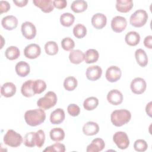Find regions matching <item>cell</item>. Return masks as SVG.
Listing matches in <instances>:
<instances>
[{"label": "cell", "mask_w": 152, "mask_h": 152, "mask_svg": "<svg viewBox=\"0 0 152 152\" xmlns=\"http://www.w3.org/2000/svg\"><path fill=\"white\" fill-rule=\"evenodd\" d=\"M125 40L127 45L131 46H134L139 43L140 41V36L137 32L131 31L125 35Z\"/></svg>", "instance_id": "cell-24"}, {"label": "cell", "mask_w": 152, "mask_h": 152, "mask_svg": "<svg viewBox=\"0 0 152 152\" xmlns=\"http://www.w3.org/2000/svg\"><path fill=\"white\" fill-rule=\"evenodd\" d=\"M107 23V18L102 13H96L91 18V24L96 29L103 28Z\"/></svg>", "instance_id": "cell-14"}, {"label": "cell", "mask_w": 152, "mask_h": 152, "mask_svg": "<svg viewBox=\"0 0 152 152\" xmlns=\"http://www.w3.org/2000/svg\"><path fill=\"white\" fill-rule=\"evenodd\" d=\"M16 93V86L11 82L4 83L1 87V94L5 97H11Z\"/></svg>", "instance_id": "cell-20"}, {"label": "cell", "mask_w": 152, "mask_h": 152, "mask_svg": "<svg viewBox=\"0 0 152 152\" xmlns=\"http://www.w3.org/2000/svg\"><path fill=\"white\" fill-rule=\"evenodd\" d=\"M131 90L135 94H141L143 93L147 87V84L144 79L137 77L131 83Z\"/></svg>", "instance_id": "cell-7"}, {"label": "cell", "mask_w": 152, "mask_h": 152, "mask_svg": "<svg viewBox=\"0 0 152 152\" xmlns=\"http://www.w3.org/2000/svg\"><path fill=\"white\" fill-rule=\"evenodd\" d=\"M61 46L66 51H71L75 47V43L71 38L65 37L61 41Z\"/></svg>", "instance_id": "cell-38"}, {"label": "cell", "mask_w": 152, "mask_h": 152, "mask_svg": "<svg viewBox=\"0 0 152 152\" xmlns=\"http://www.w3.org/2000/svg\"><path fill=\"white\" fill-rule=\"evenodd\" d=\"M148 20V14L144 10L135 11L130 17L129 23L135 27H141L144 26Z\"/></svg>", "instance_id": "cell-5"}, {"label": "cell", "mask_w": 152, "mask_h": 152, "mask_svg": "<svg viewBox=\"0 0 152 152\" xmlns=\"http://www.w3.org/2000/svg\"><path fill=\"white\" fill-rule=\"evenodd\" d=\"M102 74V69L98 65H93L88 67L86 69V77L90 81H96L99 80Z\"/></svg>", "instance_id": "cell-12"}, {"label": "cell", "mask_w": 152, "mask_h": 152, "mask_svg": "<svg viewBox=\"0 0 152 152\" xmlns=\"http://www.w3.org/2000/svg\"><path fill=\"white\" fill-rule=\"evenodd\" d=\"M135 57L138 64L142 67L145 66L148 64V57L146 52L142 49H138L135 52Z\"/></svg>", "instance_id": "cell-25"}, {"label": "cell", "mask_w": 152, "mask_h": 152, "mask_svg": "<svg viewBox=\"0 0 152 152\" xmlns=\"http://www.w3.org/2000/svg\"><path fill=\"white\" fill-rule=\"evenodd\" d=\"M105 143L103 139L97 138L91 141V142L87 146L86 151L87 152H99L104 149Z\"/></svg>", "instance_id": "cell-17"}, {"label": "cell", "mask_w": 152, "mask_h": 152, "mask_svg": "<svg viewBox=\"0 0 152 152\" xmlns=\"http://www.w3.org/2000/svg\"><path fill=\"white\" fill-rule=\"evenodd\" d=\"M33 3L45 13L50 12L54 8L53 1L51 0H33Z\"/></svg>", "instance_id": "cell-16"}, {"label": "cell", "mask_w": 152, "mask_h": 152, "mask_svg": "<svg viewBox=\"0 0 152 152\" xmlns=\"http://www.w3.org/2000/svg\"><path fill=\"white\" fill-rule=\"evenodd\" d=\"M134 148L137 151L143 152L147 150L148 148V144L145 140L138 139L135 141L134 144Z\"/></svg>", "instance_id": "cell-39"}, {"label": "cell", "mask_w": 152, "mask_h": 152, "mask_svg": "<svg viewBox=\"0 0 152 152\" xmlns=\"http://www.w3.org/2000/svg\"><path fill=\"white\" fill-rule=\"evenodd\" d=\"M5 57L11 61L17 59L20 55L19 49L14 46H9L5 52Z\"/></svg>", "instance_id": "cell-30"}, {"label": "cell", "mask_w": 152, "mask_h": 152, "mask_svg": "<svg viewBox=\"0 0 152 152\" xmlns=\"http://www.w3.org/2000/svg\"><path fill=\"white\" fill-rule=\"evenodd\" d=\"M122 75V72L121 69L117 66H109L106 71V78L107 80L110 83H114L118 81Z\"/></svg>", "instance_id": "cell-10"}, {"label": "cell", "mask_w": 152, "mask_h": 152, "mask_svg": "<svg viewBox=\"0 0 152 152\" xmlns=\"http://www.w3.org/2000/svg\"><path fill=\"white\" fill-rule=\"evenodd\" d=\"M113 141L117 147L121 149H126L129 145V140L125 132L118 131L113 136Z\"/></svg>", "instance_id": "cell-6"}, {"label": "cell", "mask_w": 152, "mask_h": 152, "mask_svg": "<svg viewBox=\"0 0 152 152\" xmlns=\"http://www.w3.org/2000/svg\"><path fill=\"white\" fill-rule=\"evenodd\" d=\"M10 9V4L8 1H0V14L8 12Z\"/></svg>", "instance_id": "cell-44"}, {"label": "cell", "mask_w": 152, "mask_h": 152, "mask_svg": "<svg viewBox=\"0 0 152 152\" xmlns=\"http://www.w3.org/2000/svg\"><path fill=\"white\" fill-rule=\"evenodd\" d=\"M69 59L74 64H79L84 60V53L79 49L72 50L69 53Z\"/></svg>", "instance_id": "cell-23"}, {"label": "cell", "mask_w": 152, "mask_h": 152, "mask_svg": "<svg viewBox=\"0 0 152 152\" xmlns=\"http://www.w3.org/2000/svg\"><path fill=\"white\" fill-rule=\"evenodd\" d=\"M67 111L69 115L72 116H77L80 113V108L75 104H70L67 107Z\"/></svg>", "instance_id": "cell-42"}, {"label": "cell", "mask_w": 152, "mask_h": 152, "mask_svg": "<svg viewBox=\"0 0 152 152\" xmlns=\"http://www.w3.org/2000/svg\"><path fill=\"white\" fill-rule=\"evenodd\" d=\"M46 119V113L42 109L28 110L25 112L24 119L27 125L36 126L42 124Z\"/></svg>", "instance_id": "cell-1"}, {"label": "cell", "mask_w": 152, "mask_h": 152, "mask_svg": "<svg viewBox=\"0 0 152 152\" xmlns=\"http://www.w3.org/2000/svg\"><path fill=\"white\" fill-rule=\"evenodd\" d=\"M24 144L28 147H33L36 145V132L27 133L24 138Z\"/></svg>", "instance_id": "cell-37"}, {"label": "cell", "mask_w": 152, "mask_h": 152, "mask_svg": "<svg viewBox=\"0 0 152 152\" xmlns=\"http://www.w3.org/2000/svg\"><path fill=\"white\" fill-rule=\"evenodd\" d=\"M87 2L83 0H77L72 2L71 5V10L75 13L85 11L87 8Z\"/></svg>", "instance_id": "cell-29"}, {"label": "cell", "mask_w": 152, "mask_h": 152, "mask_svg": "<svg viewBox=\"0 0 152 152\" xmlns=\"http://www.w3.org/2000/svg\"><path fill=\"white\" fill-rule=\"evenodd\" d=\"M45 141V134L42 129H39L36 132V145L40 148L42 147Z\"/></svg>", "instance_id": "cell-40"}, {"label": "cell", "mask_w": 152, "mask_h": 152, "mask_svg": "<svg viewBox=\"0 0 152 152\" xmlns=\"http://www.w3.org/2000/svg\"><path fill=\"white\" fill-rule=\"evenodd\" d=\"M99 131V125L94 122L88 121L86 123L83 127V133L88 136L94 135Z\"/></svg>", "instance_id": "cell-19"}, {"label": "cell", "mask_w": 152, "mask_h": 152, "mask_svg": "<svg viewBox=\"0 0 152 152\" xmlns=\"http://www.w3.org/2000/svg\"><path fill=\"white\" fill-rule=\"evenodd\" d=\"M15 69L17 74L21 77H26L29 74L30 71V68L28 64L24 61L18 62L15 65Z\"/></svg>", "instance_id": "cell-21"}, {"label": "cell", "mask_w": 152, "mask_h": 152, "mask_svg": "<svg viewBox=\"0 0 152 152\" xmlns=\"http://www.w3.org/2000/svg\"><path fill=\"white\" fill-rule=\"evenodd\" d=\"M54 7L58 9L65 8L67 5V2L65 0H54L53 1Z\"/></svg>", "instance_id": "cell-43"}, {"label": "cell", "mask_w": 152, "mask_h": 152, "mask_svg": "<svg viewBox=\"0 0 152 152\" xmlns=\"http://www.w3.org/2000/svg\"><path fill=\"white\" fill-rule=\"evenodd\" d=\"M75 21V17L69 12H65L60 16V23L64 27H70Z\"/></svg>", "instance_id": "cell-31"}, {"label": "cell", "mask_w": 152, "mask_h": 152, "mask_svg": "<svg viewBox=\"0 0 152 152\" xmlns=\"http://www.w3.org/2000/svg\"><path fill=\"white\" fill-rule=\"evenodd\" d=\"M73 34L76 38L82 39L85 37L87 34V28L84 25L77 24L73 28Z\"/></svg>", "instance_id": "cell-35"}, {"label": "cell", "mask_w": 152, "mask_h": 152, "mask_svg": "<svg viewBox=\"0 0 152 152\" xmlns=\"http://www.w3.org/2000/svg\"><path fill=\"white\" fill-rule=\"evenodd\" d=\"M13 2L17 7H24V6H26L27 5V4L28 3V1L27 0H21V1L13 0Z\"/></svg>", "instance_id": "cell-46"}, {"label": "cell", "mask_w": 152, "mask_h": 152, "mask_svg": "<svg viewBox=\"0 0 152 152\" xmlns=\"http://www.w3.org/2000/svg\"><path fill=\"white\" fill-rule=\"evenodd\" d=\"M4 143L11 147H19L23 142L22 136L12 129L7 131L4 137Z\"/></svg>", "instance_id": "cell-4"}, {"label": "cell", "mask_w": 152, "mask_h": 152, "mask_svg": "<svg viewBox=\"0 0 152 152\" xmlns=\"http://www.w3.org/2000/svg\"><path fill=\"white\" fill-rule=\"evenodd\" d=\"M77 84L78 82L77 79L72 76L66 77L64 81V87L65 89L69 91H73L77 87Z\"/></svg>", "instance_id": "cell-33"}, {"label": "cell", "mask_w": 152, "mask_h": 152, "mask_svg": "<svg viewBox=\"0 0 152 152\" xmlns=\"http://www.w3.org/2000/svg\"><path fill=\"white\" fill-rule=\"evenodd\" d=\"M1 24L5 29L7 30H12L17 27L18 25V20L14 15H7L2 19Z\"/></svg>", "instance_id": "cell-15"}, {"label": "cell", "mask_w": 152, "mask_h": 152, "mask_svg": "<svg viewBox=\"0 0 152 152\" xmlns=\"http://www.w3.org/2000/svg\"><path fill=\"white\" fill-rule=\"evenodd\" d=\"M107 100L110 104L117 106L122 103L123 101V95L120 91L116 89H113L107 93Z\"/></svg>", "instance_id": "cell-13"}, {"label": "cell", "mask_w": 152, "mask_h": 152, "mask_svg": "<svg viewBox=\"0 0 152 152\" xmlns=\"http://www.w3.org/2000/svg\"><path fill=\"white\" fill-rule=\"evenodd\" d=\"M65 117L64 110L61 108H58L51 113L50 115V121L52 124L58 125L64 121Z\"/></svg>", "instance_id": "cell-18"}, {"label": "cell", "mask_w": 152, "mask_h": 152, "mask_svg": "<svg viewBox=\"0 0 152 152\" xmlns=\"http://www.w3.org/2000/svg\"><path fill=\"white\" fill-rule=\"evenodd\" d=\"M46 88V84L42 80H36L33 81V90L35 94H40Z\"/></svg>", "instance_id": "cell-36"}, {"label": "cell", "mask_w": 152, "mask_h": 152, "mask_svg": "<svg viewBox=\"0 0 152 152\" xmlns=\"http://www.w3.org/2000/svg\"><path fill=\"white\" fill-rule=\"evenodd\" d=\"M41 53V49L39 45L36 43H31L27 45L24 50V56L31 59H36L40 56Z\"/></svg>", "instance_id": "cell-11"}, {"label": "cell", "mask_w": 152, "mask_h": 152, "mask_svg": "<svg viewBox=\"0 0 152 152\" xmlns=\"http://www.w3.org/2000/svg\"><path fill=\"white\" fill-rule=\"evenodd\" d=\"M99 104V100L95 97H89L87 98L83 103V107L87 110H93L95 109Z\"/></svg>", "instance_id": "cell-32"}, {"label": "cell", "mask_w": 152, "mask_h": 152, "mask_svg": "<svg viewBox=\"0 0 152 152\" xmlns=\"http://www.w3.org/2000/svg\"><path fill=\"white\" fill-rule=\"evenodd\" d=\"M33 80H29L25 81L21 88V92L22 94L26 97H30L33 96L35 93L33 90Z\"/></svg>", "instance_id": "cell-26"}, {"label": "cell", "mask_w": 152, "mask_h": 152, "mask_svg": "<svg viewBox=\"0 0 152 152\" xmlns=\"http://www.w3.org/2000/svg\"><path fill=\"white\" fill-rule=\"evenodd\" d=\"M131 118V113L126 109L115 110L110 115L111 122L116 126H121L128 123Z\"/></svg>", "instance_id": "cell-2"}, {"label": "cell", "mask_w": 152, "mask_h": 152, "mask_svg": "<svg viewBox=\"0 0 152 152\" xmlns=\"http://www.w3.org/2000/svg\"><path fill=\"white\" fill-rule=\"evenodd\" d=\"M151 102H150L145 107V112L150 117H151Z\"/></svg>", "instance_id": "cell-47"}, {"label": "cell", "mask_w": 152, "mask_h": 152, "mask_svg": "<svg viewBox=\"0 0 152 152\" xmlns=\"http://www.w3.org/2000/svg\"><path fill=\"white\" fill-rule=\"evenodd\" d=\"M133 5V2L131 0H117L116 2V8L117 11L124 13L131 11Z\"/></svg>", "instance_id": "cell-22"}, {"label": "cell", "mask_w": 152, "mask_h": 152, "mask_svg": "<svg viewBox=\"0 0 152 152\" xmlns=\"http://www.w3.org/2000/svg\"><path fill=\"white\" fill-rule=\"evenodd\" d=\"M99 54L97 50L94 49H88L84 54V61L87 64H93L99 59Z\"/></svg>", "instance_id": "cell-27"}, {"label": "cell", "mask_w": 152, "mask_h": 152, "mask_svg": "<svg viewBox=\"0 0 152 152\" xmlns=\"http://www.w3.org/2000/svg\"><path fill=\"white\" fill-rule=\"evenodd\" d=\"M144 46L148 48L151 49L152 48V36H147L145 37L144 40Z\"/></svg>", "instance_id": "cell-45"}, {"label": "cell", "mask_w": 152, "mask_h": 152, "mask_svg": "<svg viewBox=\"0 0 152 152\" xmlns=\"http://www.w3.org/2000/svg\"><path fill=\"white\" fill-rule=\"evenodd\" d=\"M127 26L126 18L122 16H116L111 21V28L115 33L123 31Z\"/></svg>", "instance_id": "cell-9"}, {"label": "cell", "mask_w": 152, "mask_h": 152, "mask_svg": "<svg viewBox=\"0 0 152 152\" xmlns=\"http://www.w3.org/2000/svg\"><path fill=\"white\" fill-rule=\"evenodd\" d=\"M57 102V96L53 91H48L37 102V106L43 109L48 110L55 106Z\"/></svg>", "instance_id": "cell-3"}, {"label": "cell", "mask_w": 152, "mask_h": 152, "mask_svg": "<svg viewBox=\"0 0 152 152\" xmlns=\"http://www.w3.org/2000/svg\"><path fill=\"white\" fill-rule=\"evenodd\" d=\"M21 30L23 36L27 39H33L36 35V28L31 22H24L21 25Z\"/></svg>", "instance_id": "cell-8"}, {"label": "cell", "mask_w": 152, "mask_h": 152, "mask_svg": "<svg viewBox=\"0 0 152 152\" xmlns=\"http://www.w3.org/2000/svg\"><path fill=\"white\" fill-rule=\"evenodd\" d=\"M50 138L55 142L61 141L65 138V132L61 128H52L50 131Z\"/></svg>", "instance_id": "cell-28"}, {"label": "cell", "mask_w": 152, "mask_h": 152, "mask_svg": "<svg viewBox=\"0 0 152 152\" xmlns=\"http://www.w3.org/2000/svg\"><path fill=\"white\" fill-rule=\"evenodd\" d=\"M45 50L48 55H55L58 52V46L54 41H49L45 45Z\"/></svg>", "instance_id": "cell-34"}, {"label": "cell", "mask_w": 152, "mask_h": 152, "mask_svg": "<svg viewBox=\"0 0 152 152\" xmlns=\"http://www.w3.org/2000/svg\"><path fill=\"white\" fill-rule=\"evenodd\" d=\"M65 151V146L62 143H55L53 145H51L46 147L43 151H59V152H64Z\"/></svg>", "instance_id": "cell-41"}]
</instances>
